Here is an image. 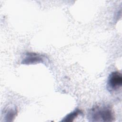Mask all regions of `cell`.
Listing matches in <instances>:
<instances>
[{"mask_svg": "<svg viewBox=\"0 0 122 122\" xmlns=\"http://www.w3.org/2000/svg\"><path fill=\"white\" fill-rule=\"evenodd\" d=\"M45 57L41 54L34 52H27L22 59L21 63L23 64H32L43 62Z\"/></svg>", "mask_w": 122, "mask_h": 122, "instance_id": "3957f363", "label": "cell"}, {"mask_svg": "<svg viewBox=\"0 0 122 122\" xmlns=\"http://www.w3.org/2000/svg\"><path fill=\"white\" fill-rule=\"evenodd\" d=\"M82 111L80 109H77L75 110L72 112L70 113L67 115H66L62 121L65 122H72L74 121L76 118H77L79 115L82 114Z\"/></svg>", "mask_w": 122, "mask_h": 122, "instance_id": "277c9868", "label": "cell"}, {"mask_svg": "<svg viewBox=\"0 0 122 122\" xmlns=\"http://www.w3.org/2000/svg\"><path fill=\"white\" fill-rule=\"evenodd\" d=\"M122 86V75L120 72L114 71L112 72L108 78L107 88L110 92L118 91Z\"/></svg>", "mask_w": 122, "mask_h": 122, "instance_id": "7a4b0ae2", "label": "cell"}, {"mask_svg": "<svg viewBox=\"0 0 122 122\" xmlns=\"http://www.w3.org/2000/svg\"><path fill=\"white\" fill-rule=\"evenodd\" d=\"M16 114H17L16 111L15 110H13L11 109V110H10L9 112L7 113L6 118L10 119V121H12V119H13L15 117Z\"/></svg>", "mask_w": 122, "mask_h": 122, "instance_id": "5b68a950", "label": "cell"}, {"mask_svg": "<svg viewBox=\"0 0 122 122\" xmlns=\"http://www.w3.org/2000/svg\"><path fill=\"white\" fill-rule=\"evenodd\" d=\"M90 121L112 122L115 119L114 113L109 105H99L93 107L89 112Z\"/></svg>", "mask_w": 122, "mask_h": 122, "instance_id": "6da1fadb", "label": "cell"}]
</instances>
